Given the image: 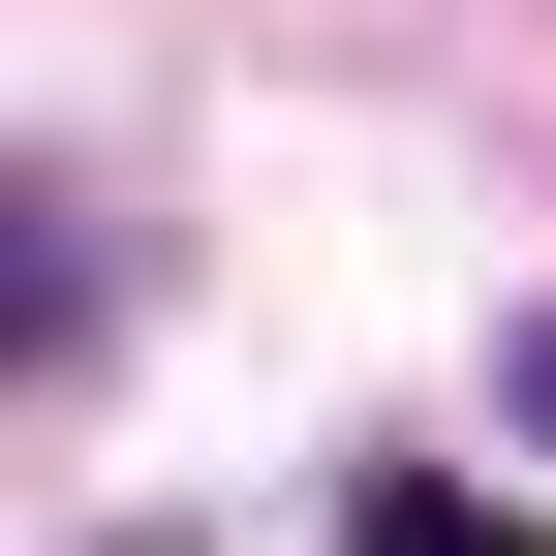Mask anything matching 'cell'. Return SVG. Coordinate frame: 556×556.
<instances>
[{
  "instance_id": "1",
  "label": "cell",
  "mask_w": 556,
  "mask_h": 556,
  "mask_svg": "<svg viewBox=\"0 0 556 556\" xmlns=\"http://www.w3.org/2000/svg\"><path fill=\"white\" fill-rule=\"evenodd\" d=\"M340 556H556L526 495H464V464H402V495H340Z\"/></svg>"
}]
</instances>
